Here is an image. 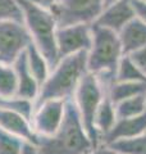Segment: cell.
Listing matches in <instances>:
<instances>
[{
	"instance_id": "obj_1",
	"label": "cell",
	"mask_w": 146,
	"mask_h": 154,
	"mask_svg": "<svg viewBox=\"0 0 146 154\" xmlns=\"http://www.w3.org/2000/svg\"><path fill=\"white\" fill-rule=\"evenodd\" d=\"M36 146L40 154H91L96 150L72 99L65 102L64 118L58 131L47 137L38 136Z\"/></svg>"
},
{
	"instance_id": "obj_2",
	"label": "cell",
	"mask_w": 146,
	"mask_h": 154,
	"mask_svg": "<svg viewBox=\"0 0 146 154\" xmlns=\"http://www.w3.org/2000/svg\"><path fill=\"white\" fill-rule=\"evenodd\" d=\"M87 73V53H78L60 59L41 85L35 107L46 100L67 102L73 99L80 82Z\"/></svg>"
},
{
	"instance_id": "obj_3",
	"label": "cell",
	"mask_w": 146,
	"mask_h": 154,
	"mask_svg": "<svg viewBox=\"0 0 146 154\" xmlns=\"http://www.w3.org/2000/svg\"><path fill=\"white\" fill-rule=\"evenodd\" d=\"M22 9L23 23L30 33L31 41L46 58L53 68L58 59L56 31L58 23L50 8L40 5L32 0H17Z\"/></svg>"
},
{
	"instance_id": "obj_4",
	"label": "cell",
	"mask_w": 146,
	"mask_h": 154,
	"mask_svg": "<svg viewBox=\"0 0 146 154\" xmlns=\"http://www.w3.org/2000/svg\"><path fill=\"white\" fill-rule=\"evenodd\" d=\"M123 55L118 33L92 23V44L87 51L89 73L99 76L105 85L110 84Z\"/></svg>"
},
{
	"instance_id": "obj_5",
	"label": "cell",
	"mask_w": 146,
	"mask_h": 154,
	"mask_svg": "<svg viewBox=\"0 0 146 154\" xmlns=\"http://www.w3.org/2000/svg\"><path fill=\"white\" fill-rule=\"evenodd\" d=\"M105 95L106 86L100 77L92 73H87L80 82L72 99L77 107L86 131L96 149L99 148V141H97V136L94 128V118Z\"/></svg>"
},
{
	"instance_id": "obj_6",
	"label": "cell",
	"mask_w": 146,
	"mask_h": 154,
	"mask_svg": "<svg viewBox=\"0 0 146 154\" xmlns=\"http://www.w3.org/2000/svg\"><path fill=\"white\" fill-rule=\"evenodd\" d=\"M103 9V0H55L50 7L56 19L58 28L77 23L92 25Z\"/></svg>"
},
{
	"instance_id": "obj_7",
	"label": "cell",
	"mask_w": 146,
	"mask_h": 154,
	"mask_svg": "<svg viewBox=\"0 0 146 154\" xmlns=\"http://www.w3.org/2000/svg\"><path fill=\"white\" fill-rule=\"evenodd\" d=\"M31 42L30 33L23 22H0V63L13 64Z\"/></svg>"
},
{
	"instance_id": "obj_8",
	"label": "cell",
	"mask_w": 146,
	"mask_h": 154,
	"mask_svg": "<svg viewBox=\"0 0 146 154\" xmlns=\"http://www.w3.org/2000/svg\"><path fill=\"white\" fill-rule=\"evenodd\" d=\"M92 44V25L77 23L59 27L56 31L58 59L78 53H87Z\"/></svg>"
},
{
	"instance_id": "obj_9",
	"label": "cell",
	"mask_w": 146,
	"mask_h": 154,
	"mask_svg": "<svg viewBox=\"0 0 146 154\" xmlns=\"http://www.w3.org/2000/svg\"><path fill=\"white\" fill-rule=\"evenodd\" d=\"M64 113V100H46L37 104L31 118V125L35 134L40 137H47L54 135L60 127Z\"/></svg>"
},
{
	"instance_id": "obj_10",
	"label": "cell",
	"mask_w": 146,
	"mask_h": 154,
	"mask_svg": "<svg viewBox=\"0 0 146 154\" xmlns=\"http://www.w3.org/2000/svg\"><path fill=\"white\" fill-rule=\"evenodd\" d=\"M133 18H136V14L132 0H118L103 9L99 18L95 21V25L119 33Z\"/></svg>"
},
{
	"instance_id": "obj_11",
	"label": "cell",
	"mask_w": 146,
	"mask_h": 154,
	"mask_svg": "<svg viewBox=\"0 0 146 154\" xmlns=\"http://www.w3.org/2000/svg\"><path fill=\"white\" fill-rule=\"evenodd\" d=\"M144 134H146V112L137 117L118 118L113 128L100 140L99 146H106L115 141L132 139Z\"/></svg>"
},
{
	"instance_id": "obj_12",
	"label": "cell",
	"mask_w": 146,
	"mask_h": 154,
	"mask_svg": "<svg viewBox=\"0 0 146 154\" xmlns=\"http://www.w3.org/2000/svg\"><path fill=\"white\" fill-rule=\"evenodd\" d=\"M0 128L9 134L16 135L32 145L37 144L38 136L33 131L31 121L21 114L0 108Z\"/></svg>"
},
{
	"instance_id": "obj_13",
	"label": "cell",
	"mask_w": 146,
	"mask_h": 154,
	"mask_svg": "<svg viewBox=\"0 0 146 154\" xmlns=\"http://www.w3.org/2000/svg\"><path fill=\"white\" fill-rule=\"evenodd\" d=\"M14 71L17 76V96L36 102L40 93V84L33 77L30 67L27 64L26 51L19 55L13 63Z\"/></svg>"
},
{
	"instance_id": "obj_14",
	"label": "cell",
	"mask_w": 146,
	"mask_h": 154,
	"mask_svg": "<svg viewBox=\"0 0 146 154\" xmlns=\"http://www.w3.org/2000/svg\"><path fill=\"white\" fill-rule=\"evenodd\" d=\"M124 55H129L146 45V25L138 18H133L118 33Z\"/></svg>"
},
{
	"instance_id": "obj_15",
	"label": "cell",
	"mask_w": 146,
	"mask_h": 154,
	"mask_svg": "<svg viewBox=\"0 0 146 154\" xmlns=\"http://www.w3.org/2000/svg\"><path fill=\"white\" fill-rule=\"evenodd\" d=\"M117 119H118V117H117V112H115V104L109 99L108 95H105L104 100L101 102L100 107L96 110L94 118V128L97 136L99 145L101 139L113 128Z\"/></svg>"
},
{
	"instance_id": "obj_16",
	"label": "cell",
	"mask_w": 146,
	"mask_h": 154,
	"mask_svg": "<svg viewBox=\"0 0 146 154\" xmlns=\"http://www.w3.org/2000/svg\"><path fill=\"white\" fill-rule=\"evenodd\" d=\"M105 86L106 95L114 104L133 96L146 94V81H126V82L111 81Z\"/></svg>"
},
{
	"instance_id": "obj_17",
	"label": "cell",
	"mask_w": 146,
	"mask_h": 154,
	"mask_svg": "<svg viewBox=\"0 0 146 154\" xmlns=\"http://www.w3.org/2000/svg\"><path fill=\"white\" fill-rule=\"evenodd\" d=\"M26 58H27V64L30 67L33 77L40 84V88H41V85L45 82V80L47 79V76L51 71L50 64L46 60V58L41 54V51L32 42L26 49Z\"/></svg>"
},
{
	"instance_id": "obj_18",
	"label": "cell",
	"mask_w": 146,
	"mask_h": 154,
	"mask_svg": "<svg viewBox=\"0 0 146 154\" xmlns=\"http://www.w3.org/2000/svg\"><path fill=\"white\" fill-rule=\"evenodd\" d=\"M115 112L118 118H131L144 114L146 112V94L117 103Z\"/></svg>"
},
{
	"instance_id": "obj_19",
	"label": "cell",
	"mask_w": 146,
	"mask_h": 154,
	"mask_svg": "<svg viewBox=\"0 0 146 154\" xmlns=\"http://www.w3.org/2000/svg\"><path fill=\"white\" fill-rule=\"evenodd\" d=\"M0 108L21 114L24 118L31 121L33 112H35V102L13 95L9 98H0Z\"/></svg>"
},
{
	"instance_id": "obj_20",
	"label": "cell",
	"mask_w": 146,
	"mask_h": 154,
	"mask_svg": "<svg viewBox=\"0 0 146 154\" xmlns=\"http://www.w3.org/2000/svg\"><path fill=\"white\" fill-rule=\"evenodd\" d=\"M114 81H118V82H126V81H146V76L136 67V64L128 55H123L115 69Z\"/></svg>"
},
{
	"instance_id": "obj_21",
	"label": "cell",
	"mask_w": 146,
	"mask_h": 154,
	"mask_svg": "<svg viewBox=\"0 0 146 154\" xmlns=\"http://www.w3.org/2000/svg\"><path fill=\"white\" fill-rule=\"evenodd\" d=\"M17 94V76L13 64L0 63V98Z\"/></svg>"
},
{
	"instance_id": "obj_22",
	"label": "cell",
	"mask_w": 146,
	"mask_h": 154,
	"mask_svg": "<svg viewBox=\"0 0 146 154\" xmlns=\"http://www.w3.org/2000/svg\"><path fill=\"white\" fill-rule=\"evenodd\" d=\"M120 154H146V134L106 145Z\"/></svg>"
},
{
	"instance_id": "obj_23",
	"label": "cell",
	"mask_w": 146,
	"mask_h": 154,
	"mask_svg": "<svg viewBox=\"0 0 146 154\" xmlns=\"http://www.w3.org/2000/svg\"><path fill=\"white\" fill-rule=\"evenodd\" d=\"M26 141L0 128V154H22Z\"/></svg>"
},
{
	"instance_id": "obj_24",
	"label": "cell",
	"mask_w": 146,
	"mask_h": 154,
	"mask_svg": "<svg viewBox=\"0 0 146 154\" xmlns=\"http://www.w3.org/2000/svg\"><path fill=\"white\" fill-rule=\"evenodd\" d=\"M3 21L23 22L22 9L17 0H0V22Z\"/></svg>"
},
{
	"instance_id": "obj_25",
	"label": "cell",
	"mask_w": 146,
	"mask_h": 154,
	"mask_svg": "<svg viewBox=\"0 0 146 154\" xmlns=\"http://www.w3.org/2000/svg\"><path fill=\"white\" fill-rule=\"evenodd\" d=\"M132 62L136 64V67L142 72V73L146 76V45L144 48H141V49L136 50L135 53L128 55Z\"/></svg>"
},
{
	"instance_id": "obj_26",
	"label": "cell",
	"mask_w": 146,
	"mask_h": 154,
	"mask_svg": "<svg viewBox=\"0 0 146 154\" xmlns=\"http://www.w3.org/2000/svg\"><path fill=\"white\" fill-rule=\"evenodd\" d=\"M132 5L135 9L136 18H138L141 22L146 25V3L140 2V0H132Z\"/></svg>"
},
{
	"instance_id": "obj_27",
	"label": "cell",
	"mask_w": 146,
	"mask_h": 154,
	"mask_svg": "<svg viewBox=\"0 0 146 154\" xmlns=\"http://www.w3.org/2000/svg\"><path fill=\"white\" fill-rule=\"evenodd\" d=\"M22 154H40V152H38L36 145H32V144H30V143H26L24 144Z\"/></svg>"
},
{
	"instance_id": "obj_28",
	"label": "cell",
	"mask_w": 146,
	"mask_h": 154,
	"mask_svg": "<svg viewBox=\"0 0 146 154\" xmlns=\"http://www.w3.org/2000/svg\"><path fill=\"white\" fill-rule=\"evenodd\" d=\"M96 154H120V153L115 152L114 149H111L109 146H99L96 149Z\"/></svg>"
},
{
	"instance_id": "obj_29",
	"label": "cell",
	"mask_w": 146,
	"mask_h": 154,
	"mask_svg": "<svg viewBox=\"0 0 146 154\" xmlns=\"http://www.w3.org/2000/svg\"><path fill=\"white\" fill-rule=\"evenodd\" d=\"M32 2H35V3H37V4H40V5H44V7L50 8L53 4L55 3V0H32Z\"/></svg>"
},
{
	"instance_id": "obj_30",
	"label": "cell",
	"mask_w": 146,
	"mask_h": 154,
	"mask_svg": "<svg viewBox=\"0 0 146 154\" xmlns=\"http://www.w3.org/2000/svg\"><path fill=\"white\" fill-rule=\"evenodd\" d=\"M115 2H118V0H103V3H104V8H105V7H108V5H110V4L115 3Z\"/></svg>"
},
{
	"instance_id": "obj_31",
	"label": "cell",
	"mask_w": 146,
	"mask_h": 154,
	"mask_svg": "<svg viewBox=\"0 0 146 154\" xmlns=\"http://www.w3.org/2000/svg\"><path fill=\"white\" fill-rule=\"evenodd\" d=\"M140 2H144V3H146V0H140Z\"/></svg>"
},
{
	"instance_id": "obj_32",
	"label": "cell",
	"mask_w": 146,
	"mask_h": 154,
	"mask_svg": "<svg viewBox=\"0 0 146 154\" xmlns=\"http://www.w3.org/2000/svg\"><path fill=\"white\" fill-rule=\"evenodd\" d=\"M91 154H96V150H95V152H94V153H91Z\"/></svg>"
}]
</instances>
